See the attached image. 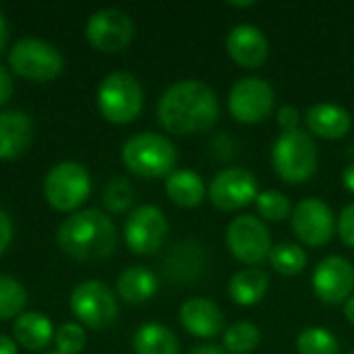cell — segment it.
Here are the masks:
<instances>
[{"mask_svg":"<svg viewBox=\"0 0 354 354\" xmlns=\"http://www.w3.org/2000/svg\"><path fill=\"white\" fill-rule=\"evenodd\" d=\"M218 116V95L199 79L172 83L158 102V120L172 135H197L209 131Z\"/></svg>","mask_w":354,"mask_h":354,"instance_id":"obj_1","label":"cell"},{"mask_svg":"<svg viewBox=\"0 0 354 354\" xmlns=\"http://www.w3.org/2000/svg\"><path fill=\"white\" fill-rule=\"evenodd\" d=\"M58 247L77 261L108 259L118 245L114 222L97 209H81L58 226Z\"/></svg>","mask_w":354,"mask_h":354,"instance_id":"obj_2","label":"cell"},{"mask_svg":"<svg viewBox=\"0 0 354 354\" xmlns=\"http://www.w3.org/2000/svg\"><path fill=\"white\" fill-rule=\"evenodd\" d=\"M124 166L143 178L170 176L176 166V147L174 143L158 133H137L127 139L122 147Z\"/></svg>","mask_w":354,"mask_h":354,"instance_id":"obj_3","label":"cell"},{"mask_svg":"<svg viewBox=\"0 0 354 354\" xmlns=\"http://www.w3.org/2000/svg\"><path fill=\"white\" fill-rule=\"evenodd\" d=\"M317 145L303 129L282 133L272 147V164L288 185L307 183L317 170Z\"/></svg>","mask_w":354,"mask_h":354,"instance_id":"obj_4","label":"cell"},{"mask_svg":"<svg viewBox=\"0 0 354 354\" xmlns=\"http://www.w3.org/2000/svg\"><path fill=\"white\" fill-rule=\"evenodd\" d=\"M97 108L108 122H133L143 108V87L137 77L124 71H116L104 77L97 87Z\"/></svg>","mask_w":354,"mask_h":354,"instance_id":"obj_5","label":"cell"},{"mask_svg":"<svg viewBox=\"0 0 354 354\" xmlns=\"http://www.w3.org/2000/svg\"><path fill=\"white\" fill-rule=\"evenodd\" d=\"M8 64L15 75L27 81L46 83L62 73L64 60L58 48H54L52 44L37 37H23L12 46L8 54Z\"/></svg>","mask_w":354,"mask_h":354,"instance_id":"obj_6","label":"cell"},{"mask_svg":"<svg viewBox=\"0 0 354 354\" xmlns=\"http://www.w3.org/2000/svg\"><path fill=\"white\" fill-rule=\"evenodd\" d=\"M91 193V178L79 162L56 164L44 180V197L58 212H75Z\"/></svg>","mask_w":354,"mask_h":354,"instance_id":"obj_7","label":"cell"},{"mask_svg":"<svg viewBox=\"0 0 354 354\" xmlns=\"http://www.w3.org/2000/svg\"><path fill=\"white\" fill-rule=\"evenodd\" d=\"M73 315L91 330H108L118 317V303L114 292L100 280L81 282L71 295Z\"/></svg>","mask_w":354,"mask_h":354,"instance_id":"obj_8","label":"cell"},{"mask_svg":"<svg viewBox=\"0 0 354 354\" xmlns=\"http://www.w3.org/2000/svg\"><path fill=\"white\" fill-rule=\"evenodd\" d=\"M226 245L234 259L253 268L270 259L272 253L270 230L255 216L234 218L226 228Z\"/></svg>","mask_w":354,"mask_h":354,"instance_id":"obj_9","label":"cell"},{"mask_svg":"<svg viewBox=\"0 0 354 354\" xmlns=\"http://www.w3.org/2000/svg\"><path fill=\"white\" fill-rule=\"evenodd\" d=\"M276 104V93L266 79L245 77L236 81L228 95V110L234 120L255 124L266 120Z\"/></svg>","mask_w":354,"mask_h":354,"instance_id":"obj_10","label":"cell"},{"mask_svg":"<svg viewBox=\"0 0 354 354\" xmlns=\"http://www.w3.org/2000/svg\"><path fill=\"white\" fill-rule=\"evenodd\" d=\"M168 234V220L156 205H141L127 218L124 241L137 255H153L162 249Z\"/></svg>","mask_w":354,"mask_h":354,"instance_id":"obj_11","label":"cell"},{"mask_svg":"<svg viewBox=\"0 0 354 354\" xmlns=\"http://www.w3.org/2000/svg\"><path fill=\"white\" fill-rule=\"evenodd\" d=\"M133 33V19L118 8H102L93 12L85 27L87 41L104 54H116L124 50L131 44Z\"/></svg>","mask_w":354,"mask_h":354,"instance_id":"obj_12","label":"cell"},{"mask_svg":"<svg viewBox=\"0 0 354 354\" xmlns=\"http://www.w3.org/2000/svg\"><path fill=\"white\" fill-rule=\"evenodd\" d=\"M209 201L222 212H236L253 203L259 195L255 174L245 168H224L209 183Z\"/></svg>","mask_w":354,"mask_h":354,"instance_id":"obj_13","label":"cell"},{"mask_svg":"<svg viewBox=\"0 0 354 354\" xmlns=\"http://www.w3.org/2000/svg\"><path fill=\"white\" fill-rule=\"evenodd\" d=\"M295 236L307 247H322L330 243L336 232V218L328 203L317 197L303 199L290 216Z\"/></svg>","mask_w":354,"mask_h":354,"instance_id":"obj_14","label":"cell"},{"mask_svg":"<svg viewBox=\"0 0 354 354\" xmlns=\"http://www.w3.org/2000/svg\"><path fill=\"white\" fill-rule=\"evenodd\" d=\"M313 290L328 305L346 303L354 292V266L340 255L322 259L313 272Z\"/></svg>","mask_w":354,"mask_h":354,"instance_id":"obj_15","label":"cell"},{"mask_svg":"<svg viewBox=\"0 0 354 354\" xmlns=\"http://www.w3.org/2000/svg\"><path fill=\"white\" fill-rule=\"evenodd\" d=\"M228 56L243 68H259L270 56V41L255 25H236L226 37Z\"/></svg>","mask_w":354,"mask_h":354,"instance_id":"obj_16","label":"cell"},{"mask_svg":"<svg viewBox=\"0 0 354 354\" xmlns=\"http://www.w3.org/2000/svg\"><path fill=\"white\" fill-rule=\"evenodd\" d=\"M178 317L183 328L197 338H216L224 332L226 326L222 309L214 301L203 297H195L183 303Z\"/></svg>","mask_w":354,"mask_h":354,"instance_id":"obj_17","label":"cell"},{"mask_svg":"<svg viewBox=\"0 0 354 354\" xmlns=\"http://www.w3.org/2000/svg\"><path fill=\"white\" fill-rule=\"evenodd\" d=\"M305 122L311 133H315L322 139H342L351 133L353 129V116L346 108L338 104H315L307 110Z\"/></svg>","mask_w":354,"mask_h":354,"instance_id":"obj_18","label":"cell"},{"mask_svg":"<svg viewBox=\"0 0 354 354\" xmlns=\"http://www.w3.org/2000/svg\"><path fill=\"white\" fill-rule=\"evenodd\" d=\"M33 139V122L23 110L0 112V160L21 156Z\"/></svg>","mask_w":354,"mask_h":354,"instance_id":"obj_19","label":"cell"},{"mask_svg":"<svg viewBox=\"0 0 354 354\" xmlns=\"http://www.w3.org/2000/svg\"><path fill=\"white\" fill-rule=\"evenodd\" d=\"M12 334H15V340L23 348L41 351L50 344V340L54 336V328H52V322L44 313L29 311V313H21L15 319Z\"/></svg>","mask_w":354,"mask_h":354,"instance_id":"obj_20","label":"cell"},{"mask_svg":"<svg viewBox=\"0 0 354 354\" xmlns=\"http://www.w3.org/2000/svg\"><path fill=\"white\" fill-rule=\"evenodd\" d=\"M158 290V278L153 276L151 270L141 268V266H133L127 268L118 280H116V292L124 303L131 305H139L149 301Z\"/></svg>","mask_w":354,"mask_h":354,"instance_id":"obj_21","label":"cell"},{"mask_svg":"<svg viewBox=\"0 0 354 354\" xmlns=\"http://www.w3.org/2000/svg\"><path fill=\"white\" fill-rule=\"evenodd\" d=\"M268 288H270V278L259 268H245L236 272L228 284L230 299L243 307L257 305L268 295Z\"/></svg>","mask_w":354,"mask_h":354,"instance_id":"obj_22","label":"cell"},{"mask_svg":"<svg viewBox=\"0 0 354 354\" xmlns=\"http://www.w3.org/2000/svg\"><path fill=\"white\" fill-rule=\"evenodd\" d=\"M166 195L178 207H197L205 199V183L193 170H174L166 178Z\"/></svg>","mask_w":354,"mask_h":354,"instance_id":"obj_23","label":"cell"},{"mask_svg":"<svg viewBox=\"0 0 354 354\" xmlns=\"http://www.w3.org/2000/svg\"><path fill=\"white\" fill-rule=\"evenodd\" d=\"M135 354H178L176 334L162 324H143L133 336Z\"/></svg>","mask_w":354,"mask_h":354,"instance_id":"obj_24","label":"cell"},{"mask_svg":"<svg viewBox=\"0 0 354 354\" xmlns=\"http://www.w3.org/2000/svg\"><path fill=\"white\" fill-rule=\"evenodd\" d=\"M201 249L203 247L193 241L176 245L166 259L168 276L174 280H183V282L195 280L203 270V251Z\"/></svg>","mask_w":354,"mask_h":354,"instance_id":"obj_25","label":"cell"},{"mask_svg":"<svg viewBox=\"0 0 354 354\" xmlns=\"http://www.w3.org/2000/svg\"><path fill=\"white\" fill-rule=\"evenodd\" d=\"M270 263L282 276H297L307 268V253L297 243H280L272 247Z\"/></svg>","mask_w":354,"mask_h":354,"instance_id":"obj_26","label":"cell"},{"mask_svg":"<svg viewBox=\"0 0 354 354\" xmlns=\"http://www.w3.org/2000/svg\"><path fill=\"white\" fill-rule=\"evenodd\" d=\"M259 328L251 322H239L224 332V351L230 354H251L259 346Z\"/></svg>","mask_w":354,"mask_h":354,"instance_id":"obj_27","label":"cell"},{"mask_svg":"<svg viewBox=\"0 0 354 354\" xmlns=\"http://www.w3.org/2000/svg\"><path fill=\"white\" fill-rule=\"evenodd\" d=\"M299 354H338V338L326 328H307L297 338Z\"/></svg>","mask_w":354,"mask_h":354,"instance_id":"obj_28","label":"cell"},{"mask_svg":"<svg viewBox=\"0 0 354 354\" xmlns=\"http://www.w3.org/2000/svg\"><path fill=\"white\" fill-rule=\"evenodd\" d=\"M27 303V290L10 276H0V322L19 317Z\"/></svg>","mask_w":354,"mask_h":354,"instance_id":"obj_29","label":"cell"},{"mask_svg":"<svg viewBox=\"0 0 354 354\" xmlns=\"http://www.w3.org/2000/svg\"><path fill=\"white\" fill-rule=\"evenodd\" d=\"M255 207H257L259 216L270 222H284L292 216L290 199L284 193L274 191V189L261 191L255 199Z\"/></svg>","mask_w":354,"mask_h":354,"instance_id":"obj_30","label":"cell"},{"mask_svg":"<svg viewBox=\"0 0 354 354\" xmlns=\"http://www.w3.org/2000/svg\"><path fill=\"white\" fill-rule=\"evenodd\" d=\"M135 201V191H133V185L129 178L124 176H116L112 178L106 189H104V205L108 212L112 214H124L131 209Z\"/></svg>","mask_w":354,"mask_h":354,"instance_id":"obj_31","label":"cell"},{"mask_svg":"<svg viewBox=\"0 0 354 354\" xmlns=\"http://www.w3.org/2000/svg\"><path fill=\"white\" fill-rule=\"evenodd\" d=\"M54 340L60 354H79L85 348V332L77 324H62Z\"/></svg>","mask_w":354,"mask_h":354,"instance_id":"obj_32","label":"cell"},{"mask_svg":"<svg viewBox=\"0 0 354 354\" xmlns=\"http://www.w3.org/2000/svg\"><path fill=\"white\" fill-rule=\"evenodd\" d=\"M338 234L344 245L354 249V203L346 205L338 218Z\"/></svg>","mask_w":354,"mask_h":354,"instance_id":"obj_33","label":"cell"},{"mask_svg":"<svg viewBox=\"0 0 354 354\" xmlns=\"http://www.w3.org/2000/svg\"><path fill=\"white\" fill-rule=\"evenodd\" d=\"M278 124L282 129V133H290V131H299L301 129V112L295 106H282L278 110Z\"/></svg>","mask_w":354,"mask_h":354,"instance_id":"obj_34","label":"cell"},{"mask_svg":"<svg viewBox=\"0 0 354 354\" xmlns=\"http://www.w3.org/2000/svg\"><path fill=\"white\" fill-rule=\"evenodd\" d=\"M10 241H12V220L4 209H0V255L8 249Z\"/></svg>","mask_w":354,"mask_h":354,"instance_id":"obj_35","label":"cell"},{"mask_svg":"<svg viewBox=\"0 0 354 354\" xmlns=\"http://www.w3.org/2000/svg\"><path fill=\"white\" fill-rule=\"evenodd\" d=\"M10 97H12V77L0 64V106H4Z\"/></svg>","mask_w":354,"mask_h":354,"instance_id":"obj_36","label":"cell"},{"mask_svg":"<svg viewBox=\"0 0 354 354\" xmlns=\"http://www.w3.org/2000/svg\"><path fill=\"white\" fill-rule=\"evenodd\" d=\"M0 354H17V344L12 338L0 334Z\"/></svg>","mask_w":354,"mask_h":354,"instance_id":"obj_37","label":"cell"},{"mask_svg":"<svg viewBox=\"0 0 354 354\" xmlns=\"http://www.w3.org/2000/svg\"><path fill=\"white\" fill-rule=\"evenodd\" d=\"M189 354H228L224 348L214 346V344H203V346H195Z\"/></svg>","mask_w":354,"mask_h":354,"instance_id":"obj_38","label":"cell"},{"mask_svg":"<svg viewBox=\"0 0 354 354\" xmlns=\"http://www.w3.org/2000/svg\"><path fill=\"white\" fill-rule=\"evenodd\" d=\"M342 180H344V187H346V189H348V191L354 195V164H351V166L344 170Z\"/></svg>","mask_w":354,"mask_h":354,"instance_id":"obj_39","label":"cell"},{"mask_svg":"<svg viewBox=\"0 0 354 354\" xmlns=\"http://www.w3.org/2000/svg\"><path fill=\"white\" fill-rule=\"evenodd\" d=\"M6 41H8V25H6V19L0 12V52L6 48Z\"/></svg>","mask_w":354,"mask_h":354,"instance_id":"obj_40","label":"cell"},{"mask_svg":"<svg viewBox=\"0 0 354 354\" xmlns=\"http://www.w3.org/2000/svg\"><path fill=\"white\" fill-rule=\"evenodd\" d=\"M344 315H346V319L354 326V295L344 303Z\"/></svg>","mask_w":354,"mask_h":354,"instance_id":"obj_41","label":"cell"},{"mask_svg":"<svg viewBox=\"0 0 354 354\" xmlns=\"http://www.w3.org/2000/svg\"><path fill=\"white\" fill-rule=\"evenodd\" d=\"M228 6H232V8H249V6H255V2L253 0H249V2H228Z\"/></svg>","mask_w":354,"mask_h":354,"instance_id":"obj_42","label":"cell"},{"mask_svg":"<svg viewBox=\"0 0 354 354\" xmlns=\"http://www.w3.org/2000/svg\"><path fill=\"white\" fill-rule=\"evenodd\" d=\"M48 354H60V353H48Z\"/></svg>","mask_w":354,"mask_h":354,"instance_id":"obj_43","label":"cell"},{"mask_svg":"<svg viewBox=\"0 0 354 354\" xmlns=\"http://www.w3.org/2000/svg\"><path fill=\"white\" fill-rule=\"evenodd\" d=\"M351 354H354V353H351Z\"/></svg>","mask_w":354,"mask_h":354,"instance_id":"obj_44","label":"cell"}]
</instances>
